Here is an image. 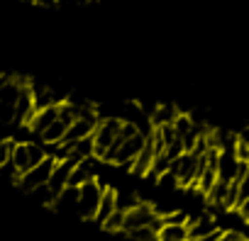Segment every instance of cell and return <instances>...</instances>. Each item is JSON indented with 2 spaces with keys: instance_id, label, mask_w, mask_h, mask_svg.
I'll list each match as a JSON object with an SVG mask.
<instances>
[{
  "instance_id": "20",
  "label": "cell",
  "mask_w": 249,
  "mask_h": 241,
  "mask_svg": "<svg viewBox=\"0 0 249 241\" xmlns=\"http://www.w3.org/2000/svg\"><path fill=\"white\" fill-rule=\"evenodd\" d=\"M127 236H130V239H135V241H159V231H154L152 226H144V229L130 231Z\"/></svg>"
},
{
  "instance_id": "16",
  "label": "cell",
  "mask_w": 249,
  "mask_h": 241,
  "mask_svg": "<svg viewBox=\"0 0 249 241\" xmlns=\"http://www.w3.org/2000/svg\"><path fill=\"white\" fill-rule=\"evenodd\" d=\"M66 132H69V125H64L61 119H56V122H54L44 134H42V142H44V144H49V146H56V144H61V142H64Z\"/></svg>"
},
{
  "instance_id": "21",
  "label": "cell",
  "mask_w": 249,
  "mask_h": 241,
  "mask_svg": "<svg viewBox=\"0 0 249 241\" xmlns=\"http://www.w3.org/2000/svg\"><path fill=\"white\" fill-rule=\"evenodd\" d=\"M234 156H237L239 163H247V161H249V146H247L244 142H239V139H237V144H234Z\"/></svg>"
},
{
  "instance_id": "17",
  "label": "cell",
  "mask_w": 249,
  "mask_h": 241,
  "mask_svg": "<svg viewBox=\"0 0 249 241\" xmlns=\"http://www.w3.org/2000/svg\"><path fill=\"white\" fill-rule=\"evenodd\" d=\"M227 195H230V183H222V180H217L215 185H213V190L205 195L213 205H217V207H222L225 209V200H227Z\"/></svg>"
},
{
  "instance_id": "9",
  "label": "cell",
  "mask_w": 249,
  "mask_h": 241,
  "mask_svg": "<svg viewBox=\"0 0 249 241\" xmlns=\"http://www.w3.org/2000/svg\"><path fill=\"white\" fill-rule=\"evenodd\" d=\"M56 119H59V105L47 107V110H39V112L32 117V122H30L27 127H30L35 134H39V137H42V134H44V132H47V129H49L54 122H56Z\"/></svg>"
},
{
  "instance_id": "13",
  "label": "cell",
  "mask_w": 249,
  "mask_h": 241,
  "mask_svg": "<svg viewBox=\"0 0 249 241\" xmlns=\"http://www.w3.org/2000/svg\"><path fill=\"white\" fill-rule=\"evenodd\" d=\"M154 159H157V151H154V142L147 137V144H144V149H142V154L137 156V161L132 163V171L137 173V176H149V171H152V166H154Z\"/></svg>"
},
{
  "instance_id": "11",
  "label": "cell",
  "mask_w": 249,
  "mask_h": 241,
  "mask_svg": "<svg viewBox=\"0 0 249 241\" xmlns=\"http://www.w3.org/2000/svg\"><path fill=\"white\" fill-rule=\"evenodd\" d=\"M215 231H220V229H217V224H215V219L210 214H200V217H193L188 222V236L193 241L196 239H203V236H210Z\"/></svg>"
},
{
  "instance_id": "5",
  "label": "cell",
  "mask_w": 249,
  "mask_h": 241,
  "mask_svg": "<svg viewBox=\"0 0 249 241\" xmlns=\"http://www.w3.org/2000/svg\"><path fill=\"white\" fill-rule=\"evenodd\" d=\"M103 193L105 188L98 183V180H90L81 188V200H78V217L83 219H95L98 214V207H100V200H103Z\"/></svg>"
},
{
  "instance_id": "7",
  "label": "cell",
  "mask_w": 249,
  "mask_h": 241,
  "mask_svg": "<svg viewBox=\"0 0 249 241\" xmlns=\"http://www.w3.org/2000/svg\"><path fill=\"white\" fill-rule=\"evenodd\" d=\"M237 171H239V161L234 156V149H222L220 151V166H217V180L232 183L237 178Z\"/></svg>"
},
{
  "instance_id": "18",
  "label": "cell",
  "mask_w": 249,
  "mask_h": 241,
  "mask_svg": "<svg viewBox=\"0 0 249 241\" xmlns=\"http://www.w3.org/2000/svg\"><path fill=\"white\" fill-rule=\"evenodd\" d=\"M30 195H32L39 205H47V207H54V202H56V195L52 193V188H49V185H42V188L32 190Z\"/></svg>"
},
{
  "instance_id": "4",
  "label": "cell",
  "mask_w": 249,
  "mask_h": 241,
  "mask_svg": "<svg viewBox=\"0 0 249 241\" xmlns=\"http://www.w3.org/2000/svg\"><path fill=\"white\" fill-rule=\"evenodd\" d=\"M54 168H56V161H54L52 156H47L37 168H32V171H27L25 176H20L18 185H20L25 193H32V190H37V188H42V185H49Z\"/></svg>"
},
{
  "instance_id": "8",
  "label": "cell",
  "mask_w": 249,
  "mask_h": 241,
  "mask_svg": "<svg viewBox=\"0 0 249 241\" xmlns=\"http://www.w3.org/2000/svg\"><path fill=\"white\" fill-rule=\"evenodd\" d=\"M76 166H78V163H73V161H61V163H56V168H54V173H52V180H49V188H52L54 195H59V193H64V190L69 188V180H71V173H73Z\"/></svg>"
},
{
  "instance_id": "15",
  "label": "cell",
  "mask_w": 249,
  "mask_h": 241,
  "mask_svg": "<svg viewBox=\"0 0 249 241\" xmlns=\"http://www.w3.org/2000/svg\"><path fill=\"white\" fill-rule=\"evenodd\" d=\"M188 224H164L159 229V241H188Z\"/></svg>"
},
{
  "instance_id": "2",
  "label": "cell",
  "mask_w": 249,
  "mask_h": 241,
  "mask_svg": "<svg viewBox=\"0 0 249 241\" xmlns=\"http://www.w3.org/2000/svg\"><path fill=\"white\" fill-rule=\"evenodd\" d=\"M47 156H49V154H47L42 146L22 142V144H15V151H13V166L18 168V173H20V176H25L27 171L37 168Z\"/></svg>"
},
{
  "instance_id": "12",
  "label": "cell",
  "mask_w": 249,
  "mask_h": 241,
  "mask_svg": "<svg viewBox=\"0 0 249 241\" xmlns=\"http://www.w3.org/2000/svg\"><path fill=\"white\" fill-rule=\"evenodd\" d=\"M115 212H117V190L115 188H105L103 200H100V207H98V214H95V222L103 226Z\"/></svg>"
},
{
  "instance_id": "23",
  "label": "cell",
  "mask_w": 249,
  "mask_h": 241,
  "mask_svg": "<svg viewBox=\"0 0 249 241\" xmlns=\"http://www.w3.org/2000/svg\"><path fill=\"white\" fill-rule=\"evenodd\" d=\"M234 212H237V214H239L244 222H249V200H247V202H242V205H239Z\"/></svg>"
},
{
  "instance_id": "6",
  "label": "cell",
  "mask_w": 249,
  "mask_h": 241,
  "mask_svg": "<svg viewBox=\"0 0 249 241\" xmlns=\"http://www.w3.org/2000/svg\"><path fill=\"white\" fill-rule=\"evenodd\" d=\"M147 132H140V134H135L132 139H127V142H122V146L117 149V154H115V159H112V163L115 166H130L132 168V163L137 161V156L142 154V149H144V144H147Z\"/></svg>"
},
{
  "instance_id": "3",
  "label": "cell",
  "mask_w": 249,
  "mask_h": 241,
  "mask_svg": "<svg viewBox=\"0 0 249 241\" xmlns=\"http://www.w3.org/2000/svg\"><path fill=\"white\" fill-rule=\"evenodd\" d=\"M198 161H200V156L191 151V154H183L178 161L171 163L169 173L176 176L178 188H196V183H198Z\"/></svg>"
},
{
  "instance_id": "19",
  "label": "cell",
  "mask_w": 249,
  "mask_h": 241,
  "mask_svg": "<svg viewBox=\"0 0 249 241\" xmlns=\"http://www.w3.org/2000/svg\"><path fill=\"white\" fill-rule=\"evenodd\" d=\"M124 214H127L124 209H117V212L103 224V229H107V231H122V229H124Z\"/></svg>"
},
{
  "instance_id": "1",
  "label": "cell",
  "mask_w": 249,
  "mask_h": 241,
  "mask_svg": "<svg viewBox=\"0 0 249 241\" xmlns=\"http://www.w3.org/2000/svg\"><path fill=\"white\" fill-rule=\"evenodd\" d=\"M122 119L120 117H107V119H100V125H98V129H95V134H93V142H95V159L98 161H103V156H105V151L115 144V139L120 137V132H122Z\"/></svg>"
},
{
  "instance_id": "24",
  "label": "cell",
  "mask_w": 249,
  "mask_h": 241,
  "mask_svg": "<svg viewBox=\"0 0 249 241\" xmlns=\"http://www.w3.org/2000/svg\"><path fill=\"white\" fill-rule=\"evenodd\" d=\"M237 139H239V142H244V144L249 146V127H247V129H244V132H242V134H239Z\"/></svg>"
},
{
  "instance_id": "10",
  "label": "cell",
  "mask_w": 249,
  "mask_h": 241,
  "mask_svg": "<svg viewBox=\"0 0 249 241\" xmlns=\"http://www.w3.org/2000/svg\"><path fill=\"white\" fill-rule=\"evenodd\" d=\"M78 200H81V188H66L64 193L56 195L54 209L56 212H66V214H78Z\"/></svg>"
},
{
  "instance_id": "14",
  "label": "cell",
  "mask_w": 249,
  "mask_h": 241,
  "mask_svg": "<svg viewBox=\"0 0 249 241\" xmlns=\"http://www.w3.org/2000/svg\"><path fill=\"white\" fill-rule=\"evenodd\" d=\"M178 119V112H176V107H171V105H161V107H154V112L149 114V122H152V127H164V125H174Z\"/></svg>"
},
{
  "instance_id": "22",
  "label": "cell",
  "mask_w": 249,
  "mask_h": 241,
  "mask_svg": "<svg viewBox=\"0 0 249 241\" xmlns=\"http://www.w3.org/2000/svg\"><path fill=\"white\" fill-rule=\"evenodd\" d=\"M217 241H247V236L242 231H237V229H225Z\"/></svg>"
}]
</instances>
